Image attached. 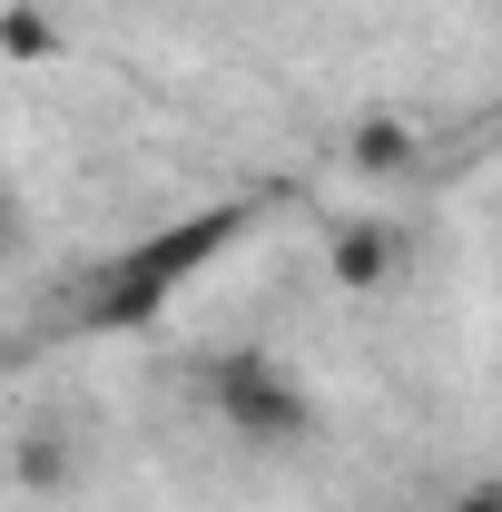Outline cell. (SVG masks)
<instances>
[{
	"instance_id": "obj_2",
	"label": "cell",
	"mask_w": 502,
	"mask_h": 512,
	"mask_svg": "<svg viewBox=\"0 0 502 512\" xmlns=\"http://www.w3.org/2000/svg\"><path fill=\"white\" fill-rule=\"evenodd\" d=\"M207 414L237 434V444H306L315 434V394L266 345H237V355H217V375H207Z\"/></svg>"
},
{
	"instance_id": "obj_8",
	"label": "cell",
	"mask_w": 502,
	"mask_h": 512,
	"mask_svg": "<svg viewBox=\"0 0 502 512\" xmlns=\"http://www.w3.org/2000/svg\"><path fill=\"white\" fill-rule=\"evenodd\" d=\"M453 512H502V493H493V483H463V493H453Z\"/></svg>"
},
{
	"instance_id": "obj_4",
	"label": "cell",
	"mask_w": 502,
	"mask_h": 512,
	"mask_svg": "<svg viewBox=\"0 0 502 512\" xmlns=\"http://www.w3.org/2000/svg\"><path fill=\"white\" fill-rule=\"evenodd\" d=\"M10 473H20L30 493H60V483H69V434H50V424H40V434H20Z\"/></svg>"
},
{
	"instance_id": "obj_1",
	"label": "cell",
	"mask_w": 502,
	"mask_h": 512,
	"mask_svg": "<svg viewBox=\"0 0 502 512\" xmlns=\"http://www.w3.org/2000/svg\"><path fill=\"white\" fill-rule=\"evenodd\" d=\"M247 227H256V207L227 197V207H197V217H178V227L119 247L109 266H89V286H79V306H69L79 335H138V325H158L168 306H178V286H197Z\"/></svg>"
},
{
	"instance_id": "obj_6",
	"label": "cell",
	"mask_w": 502,
	"mask_h": 512,
	"mask_svg": "<svg viewBox=\"0 0 502 512\" xmlns=\"http://www.w3.org/2000/svg\"><path fill=\"white\" fill-rule=\"evenodd\" d=\"M355 168H365V178H394V168H414V138H404L394 119H365V128H355Z\"/></svg>"
},
{
	"instance_id": "obj_5",
	"label": "cell",
	"mask_w": 502,
	"mask_h": 512,
	"mask_svg": "<svg viewBox=\"0 0 502 512\" xmlns=\"http://www.w3.org/2000/svg\"><path fill=\"white\" fill-rule=\"evenodd\" d=\"M0 50H10V60H50V50H60V20L30 10V0H10V10H0Z\"/></svg>"
},
{
	"instance_id": "obj_7",
	"label": "cell",
	"mask_w": 502,
	"mask_h": 512,
	"mask_svg": "<svg viewBox=\"0 0 502 512\" xmlns=\"http://www.w3.org/2000/svg\"><path fill=\"white\" fill-rule=\"evenodd\" d=\"M20 247H30V207L0 188V256H20Z\"/></svg>"
},
{
	"instance_id": "obj_3",
	"label": "cell",
	"mask_w": 502,
	"mask_h": 512,
	"mask_svg": "<svg viewBox=\"0 0 502 512\" xmlns=\"http://www.w3.org/2000/svg\"><path fill=\"white\" fill-rule=\"evenodd\" d=\"M325 266H335V286H384V276L404 266V227H384V217H355V227H335Z\"/></svg>"
}]
</instances>
